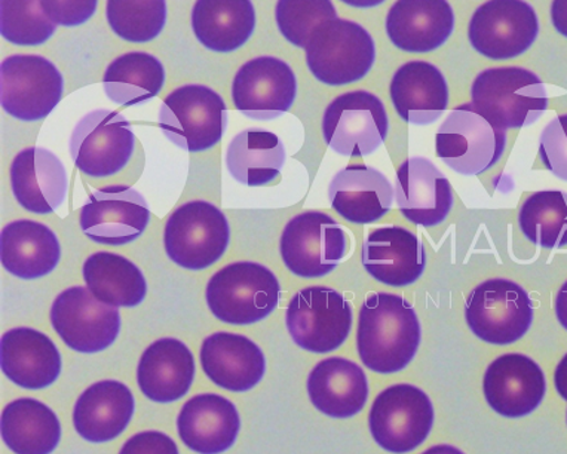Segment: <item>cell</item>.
I'll use <instances>...</instances> for the list:
<instances>
[{"label":"cell","mask_w":567,"mask_h":454,"mask_svg":"<svg viewBox=\"0 0 567 454\" xmlns=\"http://www.w3.org/2000/svg\"><path fill=\"white\" fill-rule=\"evenodd\" d=\"M507 134L480 115L473 104L456 107L435 137L439 158L462 176H478L503 158Z\"/></svg>","instance_id":"obj_9"},{"label":"cell","mask_w":567,"mask_h":454,"mask_svg":"<svg viewBox=\"0 0 567 454\" xmlns=\"http://www.w3.org/2000/svg\"><path fill=\"white\" fill-rule=\"evenodd\" d=\"M298 95L293 69L277 56H257L241 65L233 82L237 111L255 121H274L290 111Z\"/></svg>","instance_id":"obj_18"},{"label":"cell","mask_w":567,"mask_h":454,"mask_svg":"<svg viewBox=\"0 0 567 454\" xmlns=\"http://www.w3.org/2000/svg\"><path fill=\"white\" fill-rule=\"evenodd\" d=\"M120 454H178V450L176 443L163 432L146 431L131 436Z\"/></svg>","instance_id":"obj_44"},{"label":"cell","mask_w":567,"mask_h":454,"mask_svg":"<svg viewBox=\"0 0 567 454\" xmlns=\"http://www.w3.org/2000/svg\"><path fill=\"white\" fill-rule=\"evenodd\" d=\"M364 269L385 286H412L426 268V251L416 237L403 226H382L363 243Z\"/></svg>","instance_id":"obj_21"},{"label":"cell","mask_w":567,"mask_h":454,"mask_svg":"<svg viewBox=\"0 0 567 454\" xmlns=\"http://www.w3.org/2000/svg\"><path fill=\"white\" fill-rule=\"evenodd\" d=\"M159 128L183 151H208L224 138L228 128V106L215 90L205 85H183L164 100Z\"/></svg>","instance_id":"obj_6"},{"label":"cell","mask_w":567,"mask_h":454,"mask_svg":"<svg viewBox=\"0 0 567 454\" xmlns=\"http://www.w3.org/2000/svg\"><path fill=\"white\" fill-rule=\"evenodd\" d=\"M554 309H556L558 322H560L563 329L567 330V281L563 283L560 291H558Z\"/></svg>","instance_id":"obj_47"},{"label":"cell","mask_w":567,"mask_h":454,"mask_svg":"<svg viewBox=\"0 0 567 454\" xmlns=\"http://www.w3.org/2000/svg\"><path fill=\"white\" fill-rule=\"evenodd\" d=\"M385 28L399 50L423 54L449 41L455 14L446 0H400L388 11Z\"/></svg>","instance_id":"obj_22"},{"label":"cell","mask_w":567,"mask_h":454,"mask_svg":"<svg viewBox=\"0 0 567 454\" xmlns=\"http://www.w3.org/2000/svg\"><path fill=\"white\" fill-rule=\"evenodd\" d=\"M470 330L486 343L507 347L520 340L534 322V305L527 291L505 278L475 287L465 303Z\"/></svg>","instance_id":"obj_8"},{"label":"cell","mask_w":567,"mask_h":454,"mask_svg":"<svg viewBox=\"0 0 567 454\" xmlns=\"http://www.w3.org/2000/svg\"><path fill=\"white\" fill-rule=\"evenodd\" d=\"M63 93V74L45 56L11 55L0 65V103L16 120H45Z\"/></svg>","instance_id":"obj_11"},{"label":"cell","mask_w":567,"mask_h":454,"mask_svg":"<svg viewBox=\"0 0 567 454\" xmlns=\"http://www.w3.org/2000/svg\"><path fill=\"white\" fill-rule=\"evenodd\" d=\"M279 32L295 47L305 48L313 30L326 21L338 19L329 0H281L275 8Z\"/></svg>","instance_id":"obj_41"},{"label":"cell","mask_w":567,"mask_h":454,"mask_svg":"<svg viewBox=\"0 0 567 454\" xmlns=\"http://www.w3.org/2000/svg\"><path fill=\"white\" fill-rule=\"evenodd\" d=\"M518 226L527 241L545 248L567 247V194L563 190L536 192L525 200Z\"/></svg>","instance_id":"obj_38"},{"label":"cell","mask_w":567,"mask_h":454,"mask_svg":"<svg viewBox=\"0 0 567 454\" xmlns=\"http://www.w3.org/2000/svg\"><path fill=\"white\" fill-rule=\"evenodd\" d=\"M133 392L124 383H94L78 400L73 425L90 443H109L126 430L134 414Z\"/></svg>","instance_id":"obj_32"},{"label":"cell","mask_w":567,"mask_h":454,"mask_svg":"<svg viewBox=\"0 0 567 454\" xmlns=\"http://www.w3.org/2000/svg\"><path fill=\"white\" fill-rule=\"evenodd\" d=\"M255 29L256 10L250 0H198L192 10V30L209 51H238Z\"/></svg>","instance_id":"obj_33"},{"label":"cell","mask_w":567,"mask_h":454,"mask_svg":"<svg viewBox=\"0 0 567 454\" xmlns=\"http://www.w3.org/2000/svg\"><path fill=\"white\" fill-rule=\"evenodd\" d=\"M135 135L121 113L97 109L86 113L69 140L70 156L86 176H115L128 165L134 154Z\"/></svg>","instance_id":"obj_13"},{"label":"cell","mask_w":567,"mask_h":454,"mask_svg":"<svg viewBox=\"0 0 567 454\" xmlns=\"http://www.w3.org/2000/svg\"><path fill=\"white\" fill-rule=\"evenodd\" d=\"M421 322L404 297L374 292L361 307L357 348L363 364L381 374L399 373L416 357Z\"/></svg>","instance_id":"obj_1"},{"label":"cell","mask_w":567,"mask_h":454,"mask_svg":"<svg viewBox=\"0 0 567 454\" xmlns=\"http://www.w3.org/2000/svg\"><path fill=\"white\" fill-rule=\"evenodd\" d=\"M286 164V147L277 134L248 128L235 135L226 151V167L235 182L250 187L270 185Z\"/></svg>","instance_id":"obj_34"},{"label":"cell","mask_w":567,"mask_h":454,"mask_svg":"<svg viewBox=\"0 0 567 454\" xmlns=\"http://www.w3.org/2000/svg\"><path fill=\"white\" fill-rule=\"evenodd\" d=\"M229 241L228 218L207 200L181 205L165 225V251L183 269L204 270L216 265L228 250Z\"/></svg>","instance_id":"obj_5"},{"label":"cell","mask_w":567,"mask_h":454,"mask_svg":"<svg viewBox=\"0 0 567 454\" xmlns=\"http://www.w3.org/2000/svg\"><path fill=\"white\" fill-rule=\"evenodd\" d=\"M86 288L102 303L113 308H135L147 295L145 275L126 257L111 251H99L85 260Z\"/></svg>","instance_id":"obj_35"},{"label":"cell","mask_w":567,"mask_h":454,"mask_svg":"<svg viewBox=\"0 0 567 454\" xmlns=\"http://www.w3.org/2000/svg\"><path fill=\"white\" fill-rule=\"evenodd\" d=\"M395 190L385 174L369 165H348L329 186L334 211L355 225L381 220L391 211Z\"/></svg>","instance_id":"obj_25"},{"label":"cell","mask_w":567,"mask_h":454,"mask_svg":"<svg viewBox=\"0 0 567 454\" xmlns=\"http://www.w3.org/2000/svg\"><path fill=\"white\" fill-rule=\"evenodd\" d=\"M554 385L558 395L567 401V355L563 357L560 364L557 365L556 373H554Z\"/></svg>","instance_id":"obj_46"},{"label":"cell","mask_w":567,"mask_h":454,"mask_svg":"<svg viewBox=\"0 0 567 454\" xmlns=\"http://www.w3.org/2000/svg\"><path fill=\"white\" fill-rule=\"evenodd\" d=\"M551 21L557 32L567 38V0H556V2H553Z\"/></svg>","instance_id":"obj_45"},{"label":"cell","mask_w":567,"mask_h":454,"mask_svg":"<svg viewBox=\"0 0 567 454\" xmlns=\"http://www.w3.org/2000/svg\"><path fill=\"white\" fill-rule=\"evenodd\" d=\"M390 120L382 100L368 91L336 97L322 116L327 146L347 158L374 154L385 143Z\"/></svg>","instance_id":"obj_10"},{"label":"cell","mask_w":567,"mask_h":454,"mask_svg":"<svg viewBox=\"0 0 567 454\" xmlns=\"http://www.w3.org/2000/svg\"><path fill=\"white\" fill-rule=\"evenodd\" d=\"M308 394L311 403L326 416L353 417L368 403V378L355 362L339 357L327 358L309 374Z\"/></svg>","instance_id":"obj_29"},{"label":"cell","mask_w":567,"mask_h":454,"mask_svg":"<svg viewBox=\"0 0 567 454\" xmlns=\"http://www.w3.org/2000/svg\"><path fill=\"white\" fill-rule=\"evenodd\" d=\"M540 161L554 176L567 182V115L545 126L539 140Z\"/></svg>","instance_id":"obj_42"},{"label":"cell","mask_w":567,"mask_h":454,"mask_svg":"<svg viewBox=\"0 0 567 454\" xmlns=\"http://www.w3.org/2000/svg\"><path fill=\"white\" fill-rule=\"evenodd\" d=\"M0 32L6 41L21 47H37L50 41L56 25L43 12L41 2H0Z\"/></svg>","instance_id":"obj_40"},{"label":"cell","mask_w":567,"mask_h":454,"mask_svg":"<svg viewBox=\"0 0 567 454\" xmlns=\"http://www.w3.org/2000/svg\"><path fill=\"white\" fill-rule=\"evenodd\" d=\"M195 379V360L185 343L159 339L143 352L138 362L140 390L155 403H174L189 392Z\"/></svg>","instance_id":"obj_30"},{"label":"cell","mask_w":567,"mask_h":454,"mask_svg":"<svg viewBox=\"0 0 567 454\" xmlns=\"http://www.w3.org/2000/svg\"><path fill=\"white\" fill-rule=\"evenodd\" d=\"M395 198L400 213L423 227L442 225L453 208L451 183L422 156L405 159L396 169Z\"/></svg>","instance_id":"obj_20"},{"label":"cell","mask_w":567,"mask_h":454,"mask_svg":"<svg viewBox=\"0 0 567 454\" xmlns=\"http://www.w3.org/2000/svg\"><path fill=\"white\" fill-rule=\"evenodd\" d=\"M539 33L538 16L520 0L483 3L471 17L468 38L480 54L491 60H509L525 54Z\"/></svg>","instance_id":"obj_16"},{"label":"cell","mask_w":567,"mask_h":454,"mask_svg":"<svg viewBox=\"0 0 567 454\" xmlns=\"http://www.w3.org/2000/svg\"><path fill=\"white\" fill-rule=\"evenodd\" d=\"M349 251V237L329 214L305 211L284 227L279 252L284 265L299 278H324Z\"/></svg>","instance_id":"obj_7"},{"label":"cell","mask_w":567,"mask_h":454,"mask_svg":"<svg viewBox=\"0 0 567 454\" xmlns=\"http://www.w3.org/2000/svg\"><path fill=\"white\" fill-rule=\"evenodd\" d=\"M107 23L124 41H154L167 24V3L164 0H109Z\"/></svg>","instance_id":"obj_39"},{"label":"cell","mask_w":567,"mask_h":454,"mask_svg":"<svg viewBox=\"0 0 567 454\" xmlns=\"http://www.w3.org/2000/svg\"><path fill=\"white\" fill-rule=\"evenodd\" d=\"M200 364L209 381L233 392H247L259 385L266 371L261 349L246 336H208L200 348Z\"/></svg>","instance_id":"obj_24"},{"label":"cell","mask_w":567,"mask_h":454,"mask_svg":"<svg viewBox=\"0 0 567 454\" xmlns=\"http://www.w3.org/2000/svg\"><path fill=\"white\" fill-rule=\"evenodd\" d=\"M11 187L21 207L33 214H51L68 196V172L48 148L28 147L12 161Z\"/></svg>","instance_id":"obj_23"},{"label":"cell","mask_w":567,"mask_h":454,"mask_svg":"<svg viewBox=\"0 0 567 454\" xmlns=\"http://www.w3.org/2000/svg\"><path fill=\"white\" fill-rule=\"evenodd\" d=\"M241 421L237 407L225 396L196 395L183 405L177 419L183 443L199 454H220L237 441Z\"/></svg>","instance_id":"obj_27"},{"label":"cell","mask_w":567,"mask_h":454,"mask_svg":"<svg viewBox=\"0 0 567 454\" xmlns=\"http://www.w3.org/2000/svg\"><path fill=\"white\" fill-rule=\"evenodd\" d=\"M305 52L316 80L329 86H344L363 80L377 61V45L368 30L342 19L318 25Z\"/></svg>","instance_id":"obj_4"},{"label":"cell","mask_w":567,"mask_h":454,"mask_svg":"<svg viewBox=\"0 0 567 454\" xmlns=\"http://www.w3.org/2000/svg\"><path fill=\"white\" fill-rule=\"evenodd\" d=\"M278 278L256 261L226 265L207 283L205 299L213 316L230 326L256 324L277 309Z\"/></svg>","instance_id":"obj_3"},{"label":"cell","mask_w":567,"mask_h":454,"mask_svg":"<svg viewBox=\"0 0 567 454\" xmlns=\"http://www.w3.org/2000/svg\"><path fill=\"white\" fill-rule=\"evenodd\" d=\"M422 454H465L462 453L460 448L453 447V445H435V447H431L426 450L425 453Z\"/></svg>","instance_id":"obj_48"},{"label":"cell","mask_w":567,"mask_h":454,"mask_svg":"<svg viewBox=\"0 0 567 454\" xmlns=\"http://www.w3.org/2000/svg\"><path fill=\"white\" fill-rule=\"evenodd\" d=\"M390 93L401 120L419 126L440 120L451 99L442 70L422 60L409 61L396 70Z\"/></svg>","instance_id":"obj_26"},{"label":"cell","mask_w":567,"mask_h":454,"mask_svg":"<svg viewBox=\"0 0 567 454\" xmlns=\"http://www.w3.org/2000/svg\"><path fill=\"white\" fill-rule=\"evenodd\" d=\"M471 104L496 128L534 125L548 107L538 74L523 68H495L480 73L471 86Z\"/></svg>","instance_id":"obj_2"},{"label":"cell","mask_w":567,"mask_h":454,"mask_svg":"<svg viewBox=\"0 0 567 454\" xmlns=\"http://www.w3.org/2000/svg\"><path fill=\"white\" fill-rule=\"evenodd\" d=\"M51 324L73 351L102 352L111 348L121 331L120 309L102 303L85 287H70L52 303Z\"/></svg>","instance_id":"obj_15"},{"label":"cell","mask_w":567,"mask_h":454,"mask_svg":"<svg viewBox=\"0 0 567 454\" xmlns=\"http://www.w3.org/2000/svg\"><path fill=\"white\" fill-rule=\"evenodd\" d=\"M2 438L16 454H51L60 443V421L41 401H12L3 409Z\"/></svg>","instance_id":"obj_36"},{"label":"cell","mask_w":567,"mask_h":454,"mask_svg":"<svg viewBox=\"0 0 567 454\" xmlns=\"http://www.w3.org/2000/svg\"><path fill=\"white\" fill-rule=\"evenodd\" d=\"M484 396L501 416L520 419L543 403L547 382L543 369L522 353H507L487 367Z\"/></svg>","instance_id":"obj_19"},{"label":"cell","mask_w":567,"mask_h":454,"mask_svg":"<svg viewBox=\"0 0 567 454\" xmlns=\"http://www.w3.org/2000/svg\"><path fill=\"white\" fill-rule=\"evenodd\" d=\"M0 358L7 378L25 390L51 386L61 373V355L55 343L29 327L2 336Z\"/></svg>","instance_id":"obj_28"},{"label":"cell","mask_w":567,"mask_h":454,"mask_svg":"<svg viewBox=\"0 0 567 454\" xmlns=\"http://www.w3.org/2000/svg\"><path fill=\"white\" fill-rule=\"evenodd\" d=\"M43 12L55 25L78 28L86 23L97 11V0H76V2H41Z\"/></svg>","instance_id":"obj_43"},{"label":"cell","mask_w":567,"mask_h":454,"mask_svg":"<svg viewBox=\"0 0 567 454\" xmlns=\"http://www.w3.org/2000/svg\"><path fill=\"white\" fill-rule=\"evenodd\" d=\"M61 259L59 237L43 223L16 220L0 235L2 266L20 279H38L54 272Z\"/></svg>","instance_id":"obj_31"},{"label":"cell","mask_w":567,"mask_h":454,"mask_svg":"<svg viewBox=\"0 0 567 454\" xmlns=\"http://www.w3.org/2000/svg\"><path fill=\"white\" fill-rule=\"evenodd\" d=\"M165 84V69L155 55L131 51L117 56L103 74V89L111 102L135 106L150 102Z\"/></svg>","instance_id":"obj_37"},{"label":"cell","mask_w":567,"mask_h":454,"mask_svg":"<svg viewBox=\"0 0 567 454\" xmlns=\"http://www.w3.org/2000/svg\"><path fill=\"white\" fill-rule=\"evenodd\" d=\"M369 425L374 441L386 452H413L433 430V403L425 392L408 383L388 388L374 400Z\"/></svg>","instance_id":"obj_14"},{"label":"cell","mask_w":567,"mask_h":454,"mask_svg":"<svg viewBox=\"0 0 567 454\" xmlns=\"http://www.w3.org/2000/svg\"><path fill=\"white\" fill-rule=\"evenodd\" d=\"M150 221L151 209L145 196L124 185L94 190L80 217L86 238L113 247L137 241Z\"/></svg>","instance_id":"obj_17"},{"label":"cell","mask_w":567,"mask_h":454,"mask_svg":"<svg viewBox=\"0 0 567 454\" xmlns=\"http://www.w3.org/2000/svg\"><path fill=\"white\" fill-rule=\"evenodd\" d=\"M286 324L299 348L329 353L351 333L352 307L334 288L307 287L290 300Z\"/></svg>","instance_id":"obj_12"}]
</instances>
